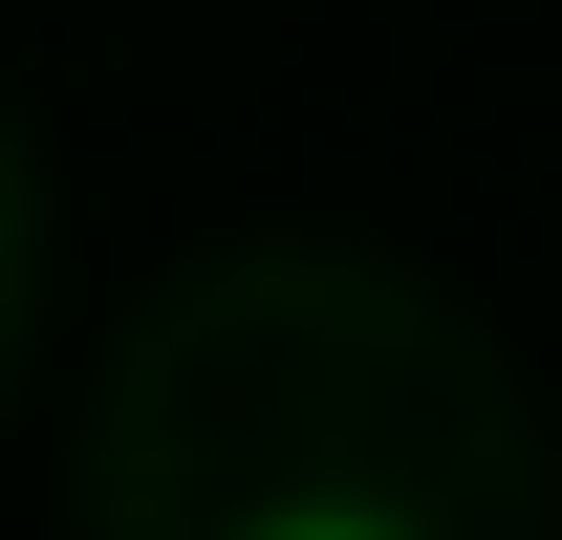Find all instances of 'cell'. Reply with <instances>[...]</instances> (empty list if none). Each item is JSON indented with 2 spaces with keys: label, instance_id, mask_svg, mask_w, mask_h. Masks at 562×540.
Masks as SVG:
<instances>
[{
  "label": "cell",
  "instance_id": "cell-1",
  "mask_svg": "<svg viewBox=\"0 0 562 540\" xmlns=\"http://www.w3.org/2000/svg\"><path fill=\"white\" fill-rule=\"evenodd\" d=\"M238 540H390L368 497H281V519H238Z\"/></svg>",
  "mask_w": 562,
  "mask_h": 540
}]
</instances>
